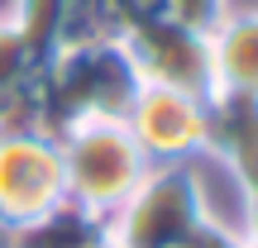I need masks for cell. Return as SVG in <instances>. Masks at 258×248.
Segmentation results:
<instances>
[{
	"instance_id": "cell-1",
	"label": "cell",
	"mask_w": 258,
	"mask_h": 248,
	"mask_svg": "<svg viewBox=\"0 0 258 248\" xmlns=\"http://www.w3.org/2000/svg\"><path fill=\"white\" fill-rule=\"evenodd\" d=\"M43 91V129L62 134L82 120H124L139 96V72L129 62L120 34L72 38L57 43L53 57L38 67Z\"/></svg>"
},
{
	"instance_id": "cell-2",
	"label": "cell",
	"mask_w": 258,
	"mask_h": 248,
	"mask_svg": "<svg viewBox=\"0 0 258 248\" xmlns=\"http://www.w3.org/2000/svg\"><path fill=\"white\" fill-rule=\"evenodd\" d=\"M62 148V177H67V201H77L82 210L110 220L115 210L129 201L139 182L148 177V157L134 143L124 120H82L67 124L57 134Z\"/></svg>"
},
{
	"instance_id": "cell-3",
	"label": "cell",
	"mask_w": 258,
	"mask_h": 248,
	"mask_svg": "<svg viewBox=\"0 0 258 248\" xmlns=\"http://www.w3.org/2000/svg\"><path fill=\"white\" fill-rule=\"evenodd\" d=\"M206 220L215 215L206 205L196 162H153L129 201L105 220V239L115 248H177Z\"/></svg>"
},
{
	"instance_id": "cell-4",
	"label": "cell",
	"mask_w": 258,
	"mask_h": 248,
	"mask_svg": "<svg viewBox=\"0 0 258 248\" xmlns=\"http://www.w3.org/2000/svg\"><path fill=\"white\" fill-rule=\"evenodd\" d=\"M120 43L134 62L139 81L153 86H172V91L201 96L211 101L215 96V67H211V34L172 19L167 10H129L120 19Z\"/></svg>"
},
{
	"instance_id": "cell-5",
	"label": "cell",
	"mask_w": 258,
	"mask_h": 248,
	"mask_svg": "<svg viewBox=\"0 0 258 248\" xmlns=\"http://www.w3.org/2000/svg\"><path fill=\"white\" fill-rule=\"evenodd\" d=\"M67 201L62 148L48 129L0 134V215L10 224H29Z\"/></svg>"
},
{
	"instance_id": "cell-6",
	"label": "cell",
	"mask_w": 258,
	"mask_h": 248,
	"mask_svg": "<svg viewBox=\"0 0 258 248\" xmlns=\"http://www.w3.org/2000/svg\"><path fill=\"white\" fill-rule=\"evenodd\" d=\"M124 124L148 162H191L211 143V110L201 96L153 86V81H139V96L129 105Z\"/></svg>"
},
{
	"instance_id": "cell-7",
	"label": "cell",
	"mask_w": 258,
	"mask_h": 248,
	"mask_svg": "<svg viewBox=\"0 0 258 248\" xmlns=\"http://www.w3.org/2000/svg\"><path fill=\"white\" fill-rule=\"evenodd\" d=\"M215 91L258 96V10H230L211 29Z\"/></svg>"
},
{
	"instance_id": "cell-8",
	"label": "cell",
	"mask_w": 258,
	"mask_h": 248,
	"mask_svg": "<svg viewBox=\"0 0 258 248\" xmlns=\"http://www.w3.org/2000/svg\"><path fill=\"white\" fill-rule=\"evenodd\" d=\"M105 243V220L82 210L77 201H62L57 210L15 229V248H101Z\"/></svg>"
},
{
	"instance_id": "cell-9",
	"label": "cell",
	"mask_w": 258,
	"mask_h": 248,
	"mask_svg": "<svg viewBox=\"0 0 258 248\" xmlns=\"http://www.w3.org/2000/svg\"><path fill=\"white\" fill-rule=\"evenodd\" d=\"M34 76H38V57L29 53L19 29L10 24V19H0V96L24 86V81H34Z\"/></svg>"
},
{
	"instance_id": "cell-10",
	"label": "cell",
	"mask_w": 258,
	"mask_h": 248,
	"mask_svg": "<svg viewBox=\"0 0 258 248\" xmlns=\"http://www.w3.org/2000/svg\"><path fill=\"white\" fill-rule=\"evenodd\" d=\"M158 10H167L172 19H182V24L211 34V29L230 15V0H158Z\"/></svg>"
},
{
	"instance_id": "cell-11",
	"label": "cell",
	"mask_w": 258,
	"mask_h": 248,
	"mask_svg": "<svg viewBox=\"0 0 258 248\" xmlns=\"http://www.w3.org/2000/svg\"><path fill=\"white\" fill-rule=\"evenodd\" d=\"M244 234L239 229H230V224H220V220H206L201 229H191L177 248H239Z\"/></svg>"
},
{
	"instance_id": "cell-12",
	"label": "cell",
	"mask_w": 258,
	"mask_h": 248,
	"mask_svg": "<svg viewBox=\"0 0 258 248\" xmlns=\"http://www.w3.org/2000/svg\"><path fill=\"white\" fill-rule=\"evenodd\" d=\"M0 248H15V224L0 215Z\"/></svg>"
},
{
	"instance_id": "cell-13",
	"label": "cell",
	"mask_w": 258,
	"mask_h": 248,
	"mask_svg": "<svg viewBox=\"0 0 258 248\" xmlns=\"http://www.w3.org/2000/svg\"><path fill=\"white\" fill-rule=\"evenodd\" d=\"M5 10H10V0H0V19H5Z\"/></svg>"
},
{
	"instance_id": "cell-14",
	"label": "cell",
	"mask_w": 258,
	"mask_h": 248,
	"mask_svg": "<svg viewBox=\"0 0 258 248\" xmlns=\"http://www.w3.org/2000/svg\"><path fill=\"white\" fill-rule=\"evenodd\" d=\"M239 248H258V243H249V239H239Z\"/></svg>"
},
{
	"instance_id": "cell-15",
	"label": "cell",
	"mask_w": 258,
	"mask_h": 248,
	"mask_svg": "<svg viewBox=\"0 0 258 248\" xmlns=\"http://www.w3.org/2000/svg\"><path fill=\"white\" fill-rule=\"evenodd\" d=\"M101 248H115V243H110V239H105V243H101Z\"/></svg>"
}]
</instances>
